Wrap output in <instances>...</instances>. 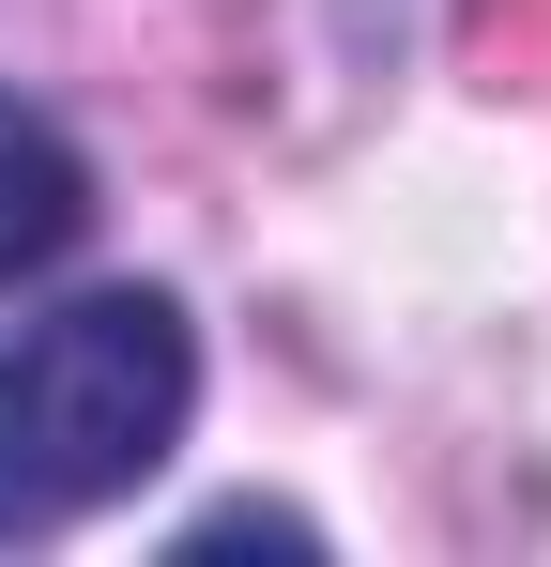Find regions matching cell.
I'll use <instances>...</instances> for the list:
<instances>
[{"instance_id": "cell-1", "label": "cell", "mask_w": 551, "mask_h": 567, "mask_svg": "<svg viewBox=\"0 0 551 567\" xmlns=\"http://www.w3.org/2000/svg\"><path fill=\"white\" fill-rule=\"evenodd\" d=\"M199 414V338L169 291H77L0 338V553L123 506Z\"/></svg>"}, {"instance_id": "cell-2", "label": "cell", "mask_w": 551, "mask_h": 567, "mask_svg": "<svg viewBox=\"0 0 551 567\" xmlns=\"http://www.w3.org/2000/svg\"><path fill=\"white\" fill-rule=\"evenodd\" d=\"M77 230H92V169H77V138H62L46 107H15V93H0V291H15V277H46Z\"/></svg>"}]
</instances>
